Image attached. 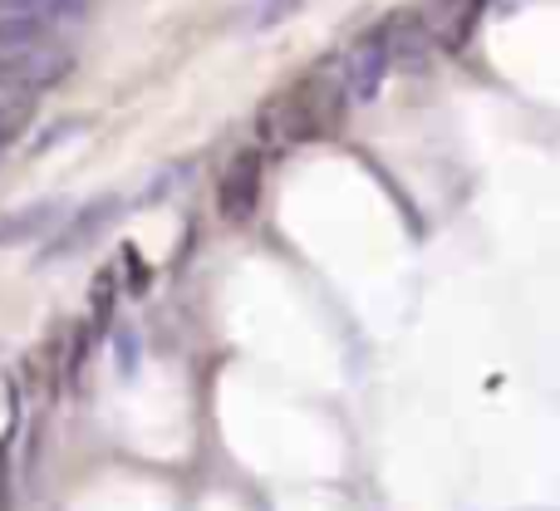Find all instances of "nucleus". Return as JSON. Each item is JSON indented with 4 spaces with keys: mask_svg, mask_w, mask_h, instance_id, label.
Instances as JSON below:
<instances>
[{
    "mask_svg": "<svg viewBox=\"0 0 560 511\" xmlns=\"http://www.w3.org/2000/svg\"><path fill=\"white\" fill-rule=\"evenodd\" d=\"M59 217V202H39V207H25V212L5 217L0 222V246H15V242H30L35 232H45L49 222Z\"/></svg>",
    "mask_w": 560,
    "mask_h": 511,
    "instance_id": "nucleus-8",
    "label": "nucleus"
},
{
    "mask_svg": "<svg viewBox=\"0 0 560 511\" xmlns=\"http://www.w3.org/2000/svg\"><path fill=\"white\" fill-rule=\"evenodd\" d=\"M339 108H345V94H339L335 79L315 74L305 84L276 94L271 104L261 108V138L266 148H290V143H315L325 128L339 124Z\"/></svg>",
    "mask_w": 560,
    "mask_h": 511,
    "instance_id": "nucleus-2",
    "label": "nucleus"
},
{
    "mask_svg": "<svg viewBox=\"0 0 560 511\" xmlns=\"http://www.w3.org/2000/svg\"><path fill=\"white\" fill-rule=\"evenodd\" d=\"M25 118H30V108L20 104V98H0V153H5V148L20 138Z\"/></svg>",
    "mask_w": 560,
    "mask_h": 511,
    "instance_id": "nucleus-10",
    "label": "nucleus"
},
{
    "mask_svg": "<svg viewBox=\"0 0 560 511\" xmlns=\"http://www.w3.org/2000/svg\"><path fill=\"white\" fill-rule=\"evenodd\" d=\"M388 69L394 65H388L384 30L359 35L354 45L345 49V59H339V94H345V104H374L384 79H388Z\"/></svg>",
    "mask_w": 560,
    "mask_h": 511,
    "instance_id": "nucleus-3",
    "label": "nucleus"
},
{
    "mask_svg": "<svg viewBox=\"0 0 560 511\" xmlns=\"http://www.w3.org/2000/svg\"><path fill=\"white\" fill-rule=\"evenodd\" d=\"M108 315H114V276H98L94 280V325L98 329H108Z\"/></svg>",
    "mask_w": 560,
    "mask_h": 511,
    "instance_id": "nucleus-11",
    "label": "nucleus"
},
{
    "mask_svg": "<svg viewBox=\"0 0 560 511\" xmlns=\"http://www.w3.org/2000/svg\"><path fill=\"white\" fill-rule=\"evenodd\" d=\"M118 217V197H98V202H89L84 212H74L69 217V227L55 236V242L45 246V260H65V256H74V252H84L89 242H98V232H104L108 222Z\"/></svg>",
    "mask_w": 560,
    "mask_h": 511,
    "instance_id": "nucleus-6",
    "label": "nucleus"
},
{
    "mask_svg": "<svg viewBox=\"0 0 560 511\" xmlns=\"http://www.w3.org/2000/svg\"><path fill=\"white\" fill-rule=\"evenodd\" d=\"M74 49L59 35L55 20L39 15H0V89L10 94H39L69 79Z\"/></svg>",
    "mask_w": 560,
    "mask_h": 511,
    "instance_id": "nucleus-1",
    "label": "nucleus"
},
{
    "mask_svg": "<svg viewBox=\"0 0 560 511\" xmlns=\"http://www.w3.org/2000/svg\"><path fill=\"white\" fill-rule=\"evenodd\" d=\"M256 207H261V153L242 148L222 167V177H217V212L226 222H252Z\"/></svg>",
    "mask_w": 560,
    "mask_h": 511,
    "instance_id": "nucleus-4",
    "label": "nucleus"
},
{
    "mask_svg": "<svg viewBox=\"0 0 560 511\" xmlns=\"http://www.w3.org/2000/svg\"><path fill=\"white\" fill-rule=\"evenodd\" d=\"M84 10V0H0V15H39V20H74Z\"/></svg>",
    "mask_w": 560,
    "mask_h": 511,
    "instance_id": "nucleus-9",
    "label": "nucleus"
},
{
    "mask_svg": "<svg viewBox=\"0 0 560 511\" xmlns=\"http://www.w3.org/2000/svg\"><path fill=\"white\" fill-rule=\"evenodd\" d=\"M487 0H428L418 25L428 30L438 49H467V39L477 35V20H482Z\"/></svg>",
    "mask_w": 560,
    "mask_h": 511,
    "instance_id": "nucleus-5",
    "label": "nucleus"
},
{
    "mask_svg": "<svg viewBox=\"0 0 560 511\" xmlns=\"http://www.w3.org/2000/svg\"><path fill=\"white\" fill-rule=\"evenodd\" d=\"M290 5H300V0H261V5L252 10V25H276Z\"/></svg>",
    "mask_w": 560,
    "mask_h": 511,
    "instance_id": "nucleus-12",
    "label": "nucleus"
},
{
    "mask_svg": "<svg viewBox=\"0 0 560 511\" xmlns=\"http://www.w3.org/2000/svg\"><path fill=\"white\" fill-rule=\"evenodd\" d=\"M384 45H388V65H404V69H423L428 65V30L418 25L413 15L394 20V25H384Z\"/></svg>",
    "mask_w": 560,
    "mask_h": 511,
    "instance_id": "nucleus-7",
    "label": "nucleus"
}]
</instances>
